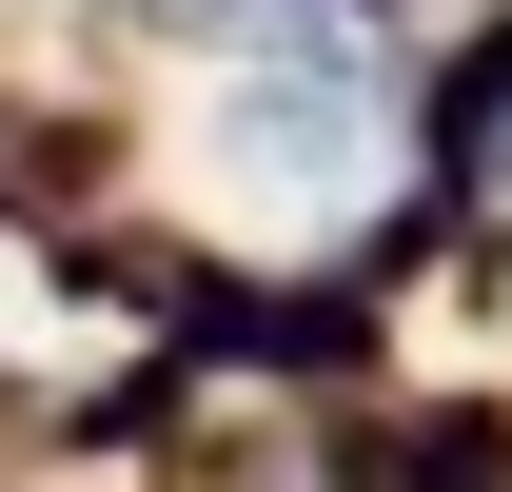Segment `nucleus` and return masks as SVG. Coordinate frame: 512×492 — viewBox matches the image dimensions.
Returning <instances> with one entry per match:
<instances>
[{
  "label": "nucleus",
  "instance_id": "obj_1",
  "mask_svg": "<svg viewBox=\"0 0 512 492\" xmlns=\"http://www.w3.org/2000/svg\"><path fill=\"white\" fill-rule=\"evenodd\" d=\"M375 178H394V60L335 0H256L237 79H217V197L256 237H335V217H375Z\"/></svg>",
  "mask_w": 512,
  "mask_h": 492
}]
</instances>
